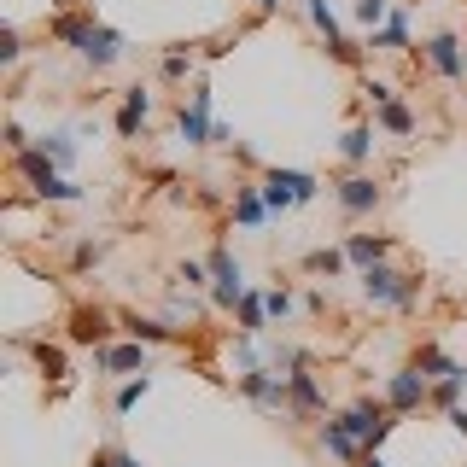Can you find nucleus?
I'll list each match as a JSON object with an SVG mask.
<instances>
[{
  "instance_id": "f257e3e1",
  "label": "nucleus",
  "mask_w": 467,
  "mask_h": 467,
  "mask_svg": "<svg viewBox=\"0 0 467 467\" xmlns=\"http://www.w3.org/2000/svg\"><path fill=\"white\" fill-rule=\"evenodd\" d=\"M362 292H368V304H386V310H415L420 298V281L415 275H398V269H362Z\"/></svg>"
},
{
  "instance_id": "f03ea898",
  "label": "nucleus",
  "mask_w": 467,
  "mask_h": 467,
  "mask_svg": "<svg viewBox=\"0 0 467 467\" xmlns=\"http://www.w3.org/2000/svg\"><path fill=\"white\" fill-rule=\"evenodd\" d=\"M310 199H316V175H298V170L263 175V204H269V211H292V204H310Z\"/></svg>"
},
{
  "instance_id": "7ed1b4c3",
  "label": "nucleus",
  "mask_w": 467,
  "mask_h": 467,
  "mask_svg": "<svg viewBox=\"0 0 467 467\" xmlns=\"http://www.w3.org/2000/svg\"><path fill=\"white\" fill-rule=\"evenodd\" d=\"M427 398H432V379L420 374L415 362H409V368H398V374L386 379V409H391V415H415V409L427 403Z\"/></svg>"
},
{
  "instance_id": "20e7f679",
  "label": "nucleus",
  "mask_w": 467,
  "mask_h": 467,
  "mask_svg": "<svg viewBox=\"0 0 467 467\" xmlns=\"http://www.w3.org/2000/svg\"><path fill=\"white\" fill-rule=\"evenodd\" d=\"M339 420H345V432L357 438L362 450H379V438L391 432V409L386 403H350Z\"/></svg>"
},
{
  "instance_id": "39448f33",
  "label": "nucleus",
  "mask_w": 467,
  "mask_h": 467,
  "mask_svg": "<svg viewBox=\"0 0 467 467\" xmlns=\"http://www.w3.org/2000/svg\"><path fill=\"white\" fill-rule=\"evenodd\" d=\"M106 333H111V310H99V304L70 310V345H106Z\"/></svg>"
},
{
  "instance_id": "423d86ee",
  "label": "nucleus",
  "mask_w": 467,
  "mask_h": 467,
  "mask_svg": "<svg viewBox=\"0 0 467 467\" xmlns=\"http://www.w3.org/2000/svg\"><path fill=\"white\" fill-rule=\"evenodd\" d=\"M211 286H216V304H223V310H234V304L245 298V286H240V263H234L228 252H211Z\"/></svg>"
},
{
  "instance_id": "0eeeda50",
  "label": "nucleus",
  "mask_w": 467,
  "mask_h": 467,
  "mask_svg": "<svg viewBox=\"0 0 467 467\" xmlns=\"http://www.w3.org/2000/svg\"><path fill=\"white\" fill-rule=\"evenodd\" d=\"M286 391H292V409H298V415H321V379L310 374V362H298V368L286 374Z\"/></svg>"
},
{
  "instance_id": "6e6552de",
  "label": "nucleus",
  "mask_w": 467,
  "mask_h": 467,
  "mask_svg": "<svg viewBox=\"0 0 467 467\" xmlns=\"http://www.w3.org/2000/svg\"><path fill=\"white\" fill-rule=\"evenodd\" d=\"M427 65L438 70V77L462 82V77H467V58H462V41H456V36H432V41H427Z\"/></svg>"
},
{
  "instance_id": "1a4fd4ad",
  "label": "nucleus",
  "mask_w": 467,
  "mask_h": 467,
  "mask_svg": "<svg viewBox=\"0 0 467 467\" xmlns=\"http://www.w3.org/2000/svg\"><path fill=\"white\" fill-rule=\"evenodd\" d=\"M339 204H345V216H368L379 204V182H374V175H345V182H339Z\"/></svg>"
},
{
  "instance_id": "9d476101",
  "label": "nucleus",
  "mask_w": 467,
  "mask_h": 467,
  "mask_svg": "<svg viewBox=\"0 0 467 467\" xmlns=\"http://www.w3.org/2000/svg\"><path fill=\"white\" fill-rule=\"evenodd\" d=\"M94 362H99V368H106V374H146V350H140V339L135 345H94Z\"/></svg>"
},
{
  "instance_id": "9b49d317",
  "label": "nucleus",
  "mask_w": 467,
  "mask_h": 467,
  "mask_svg": "<svg viewBox=\"0 0 467 467\" xmlns=\"http://www.w3.org/2000/svg\"><path fill=\"white\" fill-rule=\"evenodd\" d=\"M182 135H187V146H211L216 140V129H211V94H193V106L182 111Z\"/></svg>"
},
{
  "instance_id": "f8f14e48",
  "label": "nucleus",
  "mask_w": 467,
  "mask_h": 467,
  "mask_svg": "<svg viewBox=\"0 0 467 467\" xmlns=\"http://www.w3.org/2000/svg\"><path fill=\"white\" fill-rule=\"evenodd\" d=\"M146 117H152V94L129 88V94H123V111H117V135H123V140H135L140 129H146Z\"/></svg>"
},
{
  "instance_id": "ddd939ff",
  "label": "nucleus",
  "mask_w": 467,
  "mask_h": 467,
  "mask_svg": "<svg viewBox=\"0 0 467 467\" xmlns=\"http://www.w3.org/2000/svg\"><path fill=\"white\" fill-rule=\"evenodd\" d=\"M386 252H391V240H379V234H350L345 240V257L357 263V269H379Z\"/></svg>"
},
{
  "instance_id": "4468645a",
  "label": "nucleus",
  "mask_w": 467,
  "mask_h": 467,
  "mask_svg": "<svg viewBox=\"0 0 467 467\" xmlns=\"http://www.w3.org/2000/svg\"><path fill=\"white\" fill-rule=\"evenodd\" d=\"M316 438H321V450H333V456H345V462H362V444L345 432V420H321V427H316Z\"/></svg>"
},
{
  "instance_id": "2eb2a0df",
  "label": "nucleus",
  "mask_w": 467,
  "mask_h": 467,
  "mask_svg": "<svg viewBox=\"0 0 467 467\" xmlns=\"http://www.w3.org/2000/svg\"><path fill=\"white\" fill-rule=\"evenodd\" d=\"M415 368L427 374V379H456V374H467V368H456V362H450L438 345H420V350H415Z\"/></svg>"
},
{
  "instance_id": "dca6fc26",
  "label": "nucleus",
  "mask_w": 467,
  "mask_h": 467,
  "mask_svg": "<svg viewBox=\"0 0 467 467\" xmlns=\"http://www.w3.org/2000/svg\"><path fill=\"white\" fill-rule=\"evenodd\" d=\"M263 211H269V204H263L257 187H234V216H240L245 228H257V223H263Z\"/></svg>"
},
{
  "instance_id": "f3484780",
  "label": "nucleus",
  "mask_w": 467,
  "mask_h": 467,
  "mask_svg": "<svg viewBox=\"0 0 467 467\" xmlns=\"http://www.w3.org/2000/svg\"><path fill=\"white\" fill-rule=\"evenodd\" d=\"M379 123H386L391 135H403V140L415 135V111H409L403 99H386V106H379Z\"/></svg>"
},
{
  "instance_id": "a211bd4d",
  "label": "nucleus",
  "mask_w": 467,
  "mask_h": 467,
  "mask_svg": "<svg viewBox=\"0 0 467 467\" xmlns=\"http://www.w3.org/2000/svg\"><path fill=\"white\" fill-rule=\"evenodd\" d=\"M339 152L350 158V164H362V158L374 152V129L368 123H357V129H345V140H339Z\"/></svg>"
},
{
  "instance_id": "6ab92c4d",
  "label": "nucleus",
  "mask_w": 467,
  "mask_h": 467,
  "mask_svg": "<svg viewBox=\"0 0 467 467\" xmlns=\"http://www.w3.org/2000/svg\"><path fill=\"white\" fill-rule=\"evenodd\" d=\"M123 327L135 333V339H146V345H170L175 339V327H164V321H146V316H123Z\"/></svg>"
},
{
  "instance_id": "aec40b11",
  "label": "nucleus",
  "mask_w": 467,
  "mask_h": 467,
  "mask_svg": "<svg viewBox=\"0 0 467 467\" xmlns=\"http://www.w3.org/2000/svg\"><path fill=\"white\" fill-rule=\"evenodd\" d=\"M263 321H269V310H263L257 292H245L240 298V339H252V333H263Z\"/></svg>"
},
{
  "instance_id": "412c9836",
  "label": "nucleus",
  "mask_w": 467,
  "mask_h": 467,
  "mask_svg": "<svg viewBox=\"0 0 467 467\" xmlns=\"http://www.w3.org/2000/svg\"><path fill=\"white\" fill-rule=\"evenodd\" d=\"M82 58H94V65H111V58H117V36H111V29H99V24H94V36H88Z\"/></svg>"
},
{
  "instance_id": "4be33fe9",
  "label": "nucleus",
  "mask_w": 467,
  "mask_h": 467,
  "mask_svg": "<svg viewBox=\"0 0 467 467\" xmlns=\"http://www.w3.org/2000/svg\"><path fill=\"white\" fill-rule=\"evenodd\" d=\"M29 350H36V368L47 374V379H65V374H70V368H65V350H58V345H29Z\"/></svg>"
},
{
  "instance_id": "5701e85b",
  "label": "nucleus",
  "mask_w": 467,
  "mask_h": 467,
  "mask_svg": "<svg viewBox=\"0 0 467 467\" xmlns=\"http://www.w3.org/2000/svg\"><path fill=\"white\" fill-rule=\"evenodd\" d=\"M304 269H310V275H339L345 269V252H333V245H327V252H310V257H304Z\"/></svg>"
},
{
  "instance_id": "b1692460",
  "label": "nucleus",
  "mask_w": 467,
  "mask_h": 467,
  "mask_svg": "<svg viewBox=\"0 0 467 467\" xmlns=\"http://www.w3.org/2000/svg\"><path fill=\"white\" fill-rule=\"evenodd\" d=\"M146 391H152V379H146V374H135L123 391H117V415H129V409H135V403L146 398Z\"/></svg>"
},
{
  "instance_id": "393cba45",
  "label": "nucleus",
  "mask_w": 467,
  "mask_h": 467,
  "mask_svg": "<svg viewBox=\"0 0 467 467\" xmlns=\"http://www.w3.org/2000/svg\"><path fill=\"white\" fill-rule=\"evenodd\" d=\"M263 310H269L275 321H286V316H292V292H286V286H275V292H263Z\"/></svg>"
},
{
  "instance_id": "a878e982",
  "label": "nucleus",
  "mask_w": 467,
  "mask_h": 467,
  "mask_svg": "<svg viewBox=\"0 0 467 467\" xmlns=\"http://www.w3.org/2000/svg\"><path fill=\"white\" fill-rule=\"evenodd\" d=\"M187 70H193V53H182V47H175V53H164V77H170V82H182Z\"/></svg>"
},
{
  "instance_id": "bb28decb",
  "label": "nucleus",
  "mask_w": 467,
  "mask_h": 467,
  "mask_svg": "<svg viewBox=\"0 0 467 467\" xmlns=\"http://www.w3.org/2000/svg\"><path fill=\"white\" fill-rule=\"evenodd\" d=\"M357 18H362V24L374 29L379 18H386V0H357Z\"/></svg>"
},
{
  "instance_id": "cd10ccee",
  "label": "nucleus",
  "mask_w": 467,
  "mask_h": 467,
  "mask_svg": "<svg viewBox=\"0 0 467 467\" xmlns=\"http://www.w3.org/2000/svg\"><path fill=\"white\" fill-rule=\"evenodd\" d=\"M41 152H53L58 164H70V152H77V146H70L65 135H47V140H41Z\"/></svg>"
},
{
  "instance_id": "c85d7f7f",
  "label": "nucleus",
  "mask_w": 467,
  "mask_h": 467,
  "mask_svg": "<svg viewBox=\"0 0 467 467\" xmlns=\"http://www.w3.org/2000/svg\"><path fill=\"white\" fill-rule=\"evenodd\" d=\"M450 427H456V432L467 438V403H456V409H450Z\"/></svg>"
},
{
  "instance_id": "c756f323",
  "label": "nucleus",
  "mask_w": 467,
  "mask_h": 467,
  "mask_svg": "<svg viewBox=\"0 0 467 467\" xmlns=\"http://www.w3.org/2000/svg\"><path fill=\"white\" fill-rule=\"evenodd\" d=\"M88 467H117V450H99V456L88 462Z\"/></svg>"
},
{
  "instance_id": "7c9ffc66",
  "label": "nucleus",
  "mask_w": 467,
  "mask_h": 467,
  "mask_svg": "<svg viewBox=\"0 0 467 467\" xmlns=\"http://www.w3.org/2000/svg\"><path fill=\"white\" fill-rule=\"evenodd\" d=\"M357 467H386V462H379V456H374V450H362V462H357Z\"/></svg>"
},
{
  "instance_id": "2f4dec72",
  "label": "nucleus",
  "mask_w": 467,
  "mask_h": 467,
  "mask_svg": "<svg viewBox=\"0 0 467 467\" xmlns=\"http://www.w3.org/2000/svg\"><path fill=\"white\" fill-rule=\"evenodd\" d=\"M117 467H140L135 456H129V450H117Z\"/></svg>"
},
{
  "instance_id": "473e14b6",
  "label": "nucleus",
  "mask_w": 467,
  "mask_h": 467,
  "mask_svg": "<svg viewBox=\"0 0 467 467\" xmlns=\"http://www.w3.org/2000/svg\"><path fill=\"white\" fill-rule=\"evenodd\" d=\"M257 6H263V12H275V6H281V0H257Z\"/></svg>"
},
{
  "instance_id": "72a5a7b5",
  "label": "nucleus",
  "mask_w": 467,
  "mask_h": 467,
  "mask_svg": "<svg viewBox=\"0 0 467 467\" xmlns=\"http://www.w3.org/2000/svg\"><path fill=\"white\" fill-rule=\"evenodd\" d=\"M462 391H467V374H462Z\"/></svg>"
},
{
  "instance_id": "f704fd0d",
  "label": "nucleus",
  "mask_w": 467,
  "mask_h": 467,
  "mask_svg": "<svg viewBox=\"0 0 467 467\" xmlns=\"http://www.w3.org/2000/svg\"><path fill=\"white\" fill-rule=\"evenodd\" d=\"M65 6H70V0H65Z\"/></svg>"
}]
</instances>
